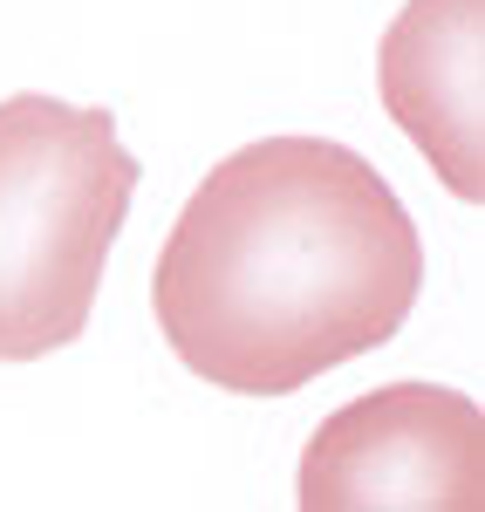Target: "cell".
<instances>
[{"label": "cell", "instance_id": "obj_4", "mask_svg": "<svg viewBox=\"0 0 485 512\" xmlns=\"http://www.w3.org/2000/svg\"><path fill=\"white\" fill-rule=\"evenodd\" d=\"M485 0H404L390 21L376 82L383 110L397 117L424 164L451 198H485Z\"/></svg>", "mask_w": 485, "mask_h": 512}, {"label": "cell", "instance_id": "obj_3", "mask_svg": "<svg viewBox=\"0 0 485 512\" xmlns=\"http://www.w3.org/2000/svg\"><path fill=\"white\" fill-rule=\"evenodd\" d=\"M301 512H479L485 417L445 383H383L301 451Z\"/></svg>", "mask_w": 485, "mask_h": 512}, {"label": "cell", "instance_id": "obj_1", "mask_svg": "<svg viewBox=\"0 0 485 512\" xmlns=\"http://www.w3.org/2000/svg\"><path fill=\"white\" fill-rule=\"evenodd\" d=\"M424 239L383 171L328 137H260L205 171L158 253L171 355L226 396H294L417 308Z\"/></svg>", "mask_w": 485, "mask_h": 512}, {"label": "cell", "instance_id": "obj_2", "mask_svg": "<svg viewBox=\"0 0 485 512\" xmlns=\"http://www.w3.org/2000/svg\"><path fill=\"white\" fill-rule=\"evenodd\" d=\"M137 178L110 110L0 103V362H41L89 328Z\"/></svg>", "mask_w": 485, "mask_h": 512}]
</instances>
